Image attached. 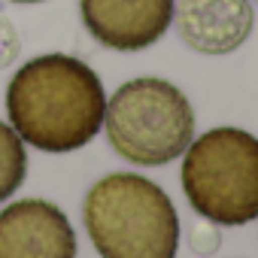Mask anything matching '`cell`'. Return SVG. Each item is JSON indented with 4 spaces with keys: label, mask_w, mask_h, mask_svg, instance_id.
Instances as JSON below:
<instances>
[{
    "label": "cell",
    "mask_w": 258,
    "mask_h": 258,
    "mask_svg": "<svg viewBox=\"0 0 258 258\" xmlns=\"http://www.w3.org/2000/svg\"><path fill=\"white\" fill-rule=\"evenodd\" d=\"M106 94L100 76L73 55L25 61L7 85V115L16 134L40 152H73L103 127Z\"/></svg>",
    "instance_id": "1"
},
{
    "label": "cell",
    "mask_w": 258,
    "mask_h": 258,
    "mask_svg": "<svg viewBox=\"0 0 258 258\" xmlns=\"http://www.w3.org/2000/svg\"><path fill=\"white\" fill-rule=\"evenodd\" d=\"M82 222L100 258H176L179 216L167 191L140 173H109L82 201Z\"/></svg>",
    "instance_id": "2"
},
{
    "label": "cell",
    "mask_w": 258,
    "mask_h": 258,
    "mask_svg": "<svg viewBox=\"0 0 258 258\" xmlns=\"http://www.w3.org/2000/svg\"><path fill=\"white\" fill-rule=\"evenodd\" d=\"M103 127L115 155L137 167H161L188 149L195 109L173 82L137 76L121 82L106 100Z\"/></svg>",
    "instance_id": "3"
},
{
    "label": "cell",
    "mask_w": 258,
    "mask_h": 258,
    "mask_svg": "<svg viewBox=\"0 0 258 258\" xmlns=\"http://www.w3.org/2000/svg\"><path fill=\"white\" fill-rule=\"evenodd\" d=\"M182 191L201 219L246 225L258 219V137L243 127H210L182 152Z\"/></svg>",
    "instance_id": "4"
},
{
    "label": "cell",
    "mask_w": 258,
    "mask_h": 258,
    "mask_svg": "<svg viewBox=\"0 0 258 258\" xmlns=\"http://www.w3.org/2000/svg\"><path fill=\"white\" fill-rule=\"evenodd\" d=\"M173 4L176 0H79V16L100 46L140 52L170 31Z\"/></svg>",
    "instance_id": "5"
},
{
    "label": "cell",
    "mask_w": 258,
    "mask_h": 258,
    "mask_svg": "<svg viewBox=\"0 0 258 258\" xmlns=\"http://www.w3.org/2000/svg\"><path fill=\"white\" fill-rule=\"evenodd\" d=\"M0 258H76V234L64 210L43 198L0 210Z\"/></svg>",
    "instance_id": "6"
},
{
    "label": "cell",
    "mask_w": 258,
    "mask_h": 258,
    "mask_svg": "<svg viewBox=\"0 0 258 258\" xmlns=\"http://www.w3.org/2000/svg\"><path fill=\"white\" fill-rule=\"evenodd\" d=\"M173 25L188 49L231 55L252 37L255 7L252 0H176Z\"/></svg>",
    "instance_id": "7"
},
{
    "label": "cell",
    "mask_w": 258,
    "mask_h": 258,
    "mask_svg": "<svg viewBox=\"0 0 258 258\" xmlns=\"http://www.w3.org/2000/svg\"><path fill=\"white\" fill-rule=\"evenodd\" d=\"M28 176V152L16 127L0 121V204L10 201Z\"/></svg>",
    "instance_id": "8"
},
{
    "label": "cell",
    "mask_w": 258,
    "mask_h": 258,
    "mask_svg": "<svg viewBox=\"0 0 258 258\" xmlns=\"http://www.w3.org/2000/svg\"><path fill=\"white\" fill-rule=\"evenodd\" d=\"M188 246H191V252H198V255H216L219 246H222L219 225L210 222V219H204L201 225H195V231L188 234Z\"/></svg>",
    "instance_id": "9"
},
{
    "label": "cell",
    "mask_w": 258,
    "mask_h": 258,
    "mask_svg": "<svg viewBox=\"0 0 258 258\" xmlns=\"http://www.w3.org/2000/svg\"><path fill=\"white\" fill-rule=\"evenodd\" d=\"M22 52V40H19V31L16 25L7 19V16H0V70L10 67Z\"/></svg>",
    "instance_id": "10"
},
{
    "label": "cell",
    "mask_w": 258,
    "mask_h": 258,
    "mask_svg": "<svg viewBox=\"0 0 258 258\" xmlns=\"http://www.w3.org/2000/svg\"><path fill=\"white\" fill-rule=\"evenodd\" d=\"M13 4H43V0H13Z\"/></svg>",
    "instance_id": "11"
},
{
    "label": "cell",
    "mask_w": 258,
    "mask_h": 258,
    "mask_svg": "<svg viewBox=\"0 0 258 258\" xmlns=\"http://www.w3.org/2000/svg\"><path fill=\"white\" fill-rule=\"evenodd\" d=\"M255 4H258V0H255Z\"/></svg>",
    "instance_id": "12"
}]
</instances>
